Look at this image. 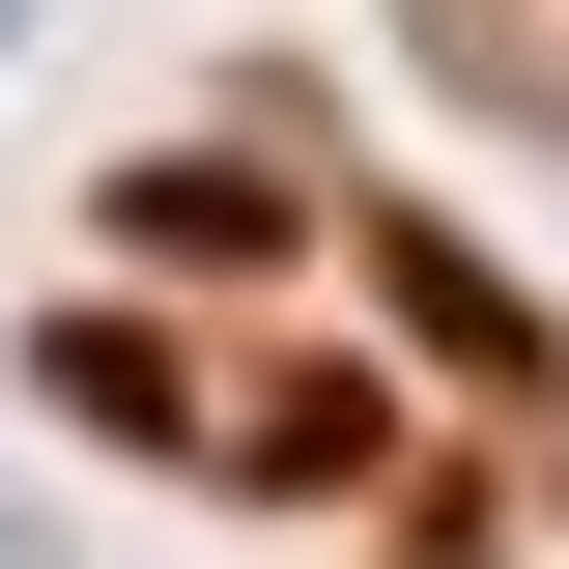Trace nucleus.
I'll use <instances>...</instances> for the list:
<instances>
[{
  "instance_id": "obj_2",
  "label": "nucleus",
  "mask_w": 569,
  "mask_h": 569,
  "mask_svg": "<svg viewBox=\"0 0 569 569\" xmlns=\"http://www.w3.org/2000/svg\"><path fill=\"white\" fill-rule=\"evenodd\" d=\"M58 399H86V427H200V399H171V342H142V313H58Z\"/></svg>"
},
{
  "instance_id": "obj_3",
  "label": "nucleus",
  "mask_w": 569,
  "mask_h": 569,
  "mask_svg": "<svg viewBox=\"0 0 569 569\" xmlns=\"http://www.w3.org/2000/svg\"><path fill=\"white\" fill-rule=\"evenodd\" d=\"M0 569H58V541H29V512H0Z\"/></svg>"
},
{
  "instance_id": "obj_1",
  "label": "nucleus",
  "mask_w": 569,
  "mask_h": 569,
  "mask_svg": "<svg viewBox=\"0 0 569 569\" xmlns=\"http://www.w3.org/2000/svg\"><path fill=\"white\" fill-rule=\"evenodd\" d=\"M370 284H399V313H427V342H456V370H512V399H541V370H569V342H512V284L456 257V228H399V257H370Z\"/></svg>"
}]
</instances>
